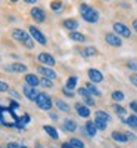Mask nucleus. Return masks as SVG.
Returning <instances> with one entry per match:
<instances>
[{
	"label": "nucleus",
	"instance_id": "1",
	"mask_svg": "<svg viewBox=\"0 0 137 148\" xmlns=\"http://www.w3.org/2000/svg\"><path fill=\"white\" fill-rule=\"evenodd\" d=\"M80 12H81V16L87 21V22H97L99 21V12L97 10H94L92 6H89V5H85V3H83L81 6H80Z\"/></svg>",
	"mask_w": 137,
	"mask_h": 148
},
{
	"label": "nucleus",
	"instance_id": "2",
	"mask_svg": "<svg viewBox=\"0 0 137 148\" xmlns=\"http://www.w3.org/2000/svg\"><path fill=\"white\" fill-rule=\"evenodd\" d=\"M12 37H14L15 40H18V42L24 43L27 47H33V46H34V42H33L31 37H30L25 31H22V30H19V28L12 30Z\"/></svg>",
	"mask_w": 137,
	"mask_h": 148
},
{
	"label": "nucleus",
	"instance_id": "3",
	"mask_svg": "<svg viewBox=\"0 0 137 148\" xmlns=\"http://www.w3.org/2000/svg\"><path fill=\"white\" fill-rule=\"evenodd\" d=\"M37 105H39L41 110L44 111H49L52 108V99H50V96H47L46 93H39L37 95V99H35Z\"/></svg>",
	"mask_w": 137,
	"mask_h": 148
},
{
	"label": "nucleus",
	"instance_id": "4",
	"mask_svg": "<svg viewBox=\"0 0 137 148\" xmlns=\"http://www.w3.org/2000/svg\"><path fill=\"white\" fill-rule=\"evenodd\" d=\"M114 30H115V33H117L118 36H121V37H130V36H131L130 28H128L127 25H124V24H121V22H115V24H114Z\"/></svg>",
	"mask_w": 137,
	"mask_h": 148
},
{
	"label": "nucleus",
	"instance_id": "5",
	"mask_svg": "<svg viewBox=\"0 0 137 148\" xmlns=\"http://www.w3.org/2000/svg\"><path fill=\"white\" fill-rule=\"evenodd\" d=\"M30 34L33 36V39L35 40V42H39L40 45H46V37L40 33V30L39 28H35V27H30Z\"/></svg>",
	"mask_w": 137,
	"mask_h": 148
},
{
	"label": "nucleus",
	"instance_id": "6",
	"mask_svg": "<svg viewBox=\"0 0 137 148\" xmlns=\"http://www.w3.org/2000/svg\"><path fill=\"white\" fill-rule=\"evenodd\" d=\"M24 95H25L30 101H35L39 93H37V90H35V86L27 84V86H24Z\"/></svg>",
	"mask_w": 137,
	"mask_h": 148
},
{
	"label": "nucleus",
	"instance_id": "7",
	"mask_svg": "<svg viewBox=\"0 0 137 148\" xmlns=\"http://www.w3.org/2000/svg\"><path fill=\"white\" fill-rule=\"evenodd\" d=\"M31 16H33V19H34L35 22H43V21L46 19L44 12H43V9H40V8H33V9H31Z\"/></svg>",
	"mask_w": 137,
	"mask_h": 148
},
{
	"label": "nucleus",
	"instance_id": "8",
	"mask_svg": "<svg viewBox=\"0 0 137 148\" xmlns=\"http://www.w3.org/2000/svg\"><path fill=\"white\" fill-rule=\"evenodd\" d=\"M105 39H106V42H108L111 46H115V47H118V46H121V45H122V42H121V39H119V36H118V34L108 33V34L105 36Z\"/></svg>",
	"mask_w": 137,
	"mask_h": 148
},
{
	"label": "nucleus",
	"instance_id": "9",
	"mask_svg": "<svg viewBox=\"0 0 137 148\" xmlns=\"http://www.w3.org/2000/svg\"><path fill=\"white\" fill-rule=\"evenodd\" d=\"M39 61H40V62H43V64H46V65H49V67H52V65H55V64H56L55 58H53L52 55L46 53V52H43V53H40V55H39Z\"/></svg>",
	"mask_w": 137,
	"mask_h": 148
},
{
	"label": "nucleus",
	"instance_id": "10",
	"mask_svg": "<svg viewBox=\"0 0 137 148\" xmlns=\"http://www.w3.org/2000/svg\"><path fill=\"white\" fill-rule=\"evenodd\" d=\"M89 79H90L93 83H100V82L103 80V76H102V73L99 71V70L90 68V70H89Z\"/></svg>",
	"mask_w": 137,
	"mask_h": 148
},
{
	"label": "nucleus",
	"instance_id": "11",
	"mask_svg": "<svg viewBox=\"0 0 137 148\" xmlns=\"http://www.w3.org/2000/svg\"><path fill=\"white\" fill-rule=\"evenodd\" d=\"M37 71H39L40 74H43V76L44 77H47V79H56V73L53 71V70H50V68H46V67H39V70H37Z\"/></svg>",
	"mask_w": 137,
	"mask_h": 148
},
{
	"label": "nucleus",
	"instance_id": "12",
	"mask_svg": "<svg viewBox=\"0 0 137 148\" xmlns=\"http://www.w3.org/2000/svg\"><path fill=\"white\" fill-rule=\"evenodd\" d=\"M75 108H77V113H78V116H80V117L87 119V117L90 116V110L87 108L85 105H83V104H75Z\"/></svg>",
	"mask_w": 137,
	"mask_h": 148
},
{
	"label": "nucleus",
	"instance_id": "13",
	"mask_svg": "<svg viewBox=\"0 0 137 148\" xmlns=\"http://www.w3.org/2000/svg\"><path fill=\"white\" fill-rule=\"evenodd\" d=\"M6 70H7V71H14V73H24V71H27V67L24 65V64H18V62H15V64L7 65Z\"/></svg>",
	"mask_w": 137,
	"mask_h": 148
},
{
	"label": "nucleus",
	"instance_id": "14",
	"mask_svg": "<svg viewBox=\"0 0 137 148\" xmlns=\"http://www.w3.org/2000/svg\"><path fill=\"white\" fill-rule=\"evenodd\" d=\"M84 130L87 132V135H89V136H94L96 132H97V127H96V125H94V121H87Z\"/></svg>",
	"mask_w": 137,
	"mask_h": 148
},
{
	"label": "nucleus",
	"instance_id": "15",
	"mask_svg": "<svg viewBox=\"0 0 137 148\" xmlns=\"http://www.w3.org/2000/svg\"><path fill=\"white\" fill-rule=\"evenodd\" d=\"M62 25H64L66 30H71V31H74V30H77V28H78V22H77L75 19H65Z\"/></svg>",
	"mask_w": 137,
	"mask_h": 148
},
{
	"label": "nucleus",
	"instance_id": "16",
	"mask_svg": "<svg viewBox=\"0 0 137 148\" xmlns=\"http://www.w3.org/2000/svg\"><path fill=\"white\" fill-rule=\"evenodd\" d=\"M112 138H114L117 142H127L128 136L125 133H121V132H112Z\"/></svg>",
	"mask_w": 137,
	"mask_h": 148
},
{
	"label": "nucleus",
	"instance_id": "17",
	"mask_svg": "<svg viewBox=\"0 0 137 148\" xmlns=\"http://www.w3.org/2000/svg\"><path fill=\"white\" fill-rule=\"evenodd\" d=\"M64 127H65V130H68V132H74L77 129V125H75V121H74L72 119H66L65 121H64Z\"/></svg>",
	"mask_w": 137,
	"mask_h": 148
},
{
	"label": "nucleus",
	"instance_id": "18",
	"mask_svg": "<svg viewBox=\"0 0 137 148\" xmlns=\"http://www.w3.org/2000/svg\"><path fill=\"white\" fill-rule=\"evenodd\" d=\"M25 82L30 86H37L40 83V80L37 79V76H34V74H27V76H25Z\"/></svg>",
	"mask_w": 137,
	"mask_h": 148
},
{
	"label": "nucleus",
	"instance_id": "19",
	"mask_svg": "<svg viewBox=\"0 0 137 148\" xmlns=\"http://www.w3.org/2000/svg\"><path fill=\"white\" fill-rule=\"evenodd\" d=\"M44 130L47 132V135H49V136H50V138H53V139H58L59 138V135H58V132H56V129L55 127H52V126H44Z\"/></svg>",
	"mask_w": 137,
	"mask_h": 148
},
{
	"label": "nucleus",
	"instance_id": "20",
	"mask_svg": "<svg viewBox=\"0 0 137 148\" xmlns=\"http://www.w3.org/2000/svg\"><path fill=\"white\" fill-rule=\"evenodd\" d=\"M69 39L75 40V42H84V40H85V36L81 34V33H77V31H72V33L69 34Z\"/></svg>",
	"mask_w": 137,
	"mask_h": 148
},
{
	"label": "nucleus",
	"instance_id": "21",
	"mask_svg": "<svg viewBox=\"0 0 137 148\" xmlns=\"http://www.w3.org/2000/svg\"><path fill=\"white\" fill-rule=\"evenodd\" d=\"M85 88L89 89V92H90L92 95H94V96H99V95H100V92H99V89L96 88V86H94L93 83H87V84H85Z\"/></svg>",
	"mask_w": 137,
	"mask_h": 148
},
{
	"label": "nucleus",
	"instance_id": "22",
	"mask_svg": "<svg viewBox=\"0 0 137 148\" xmlns=\"http://www.w3.org/2000/svg\"><path fill=\"white\" fill-rule=\"evenodd\" d=\"M75 84H77V77H75V76H72V77H69V79H68L65 88H66V89H69V90H72L74 88H75Z\"/></svg>",
	"mask_w": 137,
	"mask_h": 148
},
{
	"label": "nucleus",
	"instance_id": "23",
	"mask_svg": "<svg viewBox=\"0 0 137 148\" xmlns=\"http://www.w3.org/2000/svg\"><path fill=\"white\" fill-rule=\"evenodd\" d=\"M96 119H100V120H105V121H109L111 120V116L105 111H96Z\"/></svg>",
	"mask_w": 137,
	"mask_h": 148
},
{
	"label": "nucleus",
	"instance_id": "24",
	"mask_svg": "<svg viewBox=\"0 0 137 148\" xmlns=\"http://www.w3.org/2000/svg\"><path fill=\"white\" fill-rule=\"evenodd\" d=\"M96 53H97V51H96L94 47H92V46L85 47L84 51H83V55H84V56H94Z\"/></svg>",
	"mask_w": 137,
	"mask_h": 148
},
{
	"label": "nucleus",
	"instance_id": "25",
	"mask_svg": "<svg viewBox=\"0 0 137 148\" xmlns=\"http://www.w3.org/2000/svg\"><path fill=\"white\" fill-rule=\"evenodd\" d=\"M124 123H127L131 127H137V116H130L127 120H124Z\"/></svg>",
	"mask_w": 137,
	"mask_h": 148
},
{
	"label": "nucleus",
	"instance_id": "26",
	"mask_svg": "<svg viewBox=\"0 0 137 148\" xmlns=\"http://www.w3.org/2000/svg\"><path fill=\"white\" fill-rule=\"evenodd\" d=\"M106 123H108V121L100 120V119H96V120H94V125H96V127H97L99 130H105V129H106Z\"/></svg>",
	"mask_w": 137,
	"mask_h": 148
},
{
	"label": "nucleus",
	"instance_id": "27",
	"mask_svg": "<svg viewBox=\"0 0 137 148\" xmlns=\"http://www.w3.org/2000/svg\"><path fill=\"white\" fill-rule=\"evenodd\" d=\"M56 107L60 110V111H65V113H66V111H69V105L66 104V102H64V101H56Z\"/></svg>",
	"mask_w": 137,
	"mask_h": 148
},
{
	"label": "nucleus",
	"instance_id": "28",
	"mask_svg": "<svg viewBox=\"0 0 137 148\" xmlns=\"http://www.w3.org/2000/svg\"><path fill=\"white\" fill-rule=\"evenodd\" d=\"M50 8L53 12H60L62 9H64V5H62L60 2H52L50 3Z\"/></svg>",
	"mask_w": 137,
	"mask_h": 148
},
{
	"label": "nucleus",
	"instance_id": "29",
	"mask_svg": "<svg viewBox=\"0 0 137 148\" xmlns=\"http://www.w3.org/2000/svg\"><path fill=\"white\" fill-rule=\"evenodd\" d=\"M112 99H114V101H122L124 99V93L119 92V90L112 92Z\"/></svg>",
	"mask_w": 137,
	"mask_h": 148
},
{
	"label": "nucleus",
	"instance_id": "30",
	"mask_svg": "<svg viewBox=\"0 0 137 148\" xmlns=\"http://www.w3.org/2000/svg\"><path fill=\"white\" fill-rule=\"evenodd\" d=\"M69 144H71V145H74L75 148H83V147H84V144H83L80 139H77V138H72Z\"/></svg>",
	"mask_w": 137,
	"mask_h": 148
},
{
	"label": "nucleus",
	"instance_id": "31",
	"mask_svg": "<svg viewBox=\"0 0 137 148\" xmlns=\"http://www.w3.org/2000/svg\"><path fill=\"white\" fill-rule=\"evenodd\" d=\"M40 83L44 86V88H52V86H53V84H52V82H50V79H47V77L41 79V80H40Z\"/></svg>",
	"mask_w": 137,
	"mask_h": 148
},
{
	"label": "nucleus",
	"instance_id": "32",
	"mask_svg": "<svg viewBox=\"0 0 137 148\" xmlns=\"http://www.w3.org/2000/svg\"><path fill=\"white\" fill-rule=\"evenodd\" d=\"M112 108H114V110H115V113L119 114V116H124V114H125V110H124L121 105H114Z\"/></svg>",
	"mask_w": 137,
	"mask_h": 148
},
{
	"label": "nucleus",
	"instance_id": "33",
	"mask_svg": "<svg viewBox=\"0 0 137 148\" xmlns=\"http://www.w3.org/2000/svg\"><path fill=\"white\" fill-rule=\"evenodd\" d=\"M78 93H80L81 96H84V98H87V96H92V93L89 92V89H87V88H81V89H78Z\"/></svg>",
	"mask_w": 137,
	"mask_h": 148
},
{
	"label": "nucleus",
	"instance_id": "34",
	"mask_svg": "<svg viewBox=\"0 0 137 148\" xmlns=\"http://www.w3.org/2000/svg\"><path fill=\"white\" fill-rule=\"evenodd\" d=\"M6 90H9V86H7V83H5V82H0V92H6Z\"/></svg>",
	"mask_w": 137,
	"mask_h": 148
},
{
	"label": "nucleus",
	"instance_id": "35",
	"mask_svg": "<svg viewBox=\"0 0 137 148\" xmlns=\"http://www.w3.org/2000/svg\"><path fill=\"white\" fill-rule=\"evenodd\" d=\"M84 101H85V104L87 105H94V99L92 96H87V98H84Z\"/></svg>",
	"mask_w": 137,
	"mask_h": 148
},
{
	"label": "nucleus",
	"instance_id": "36",
	"mask_svg": "<svg viewBox=\"0 0 137 148\" xmlns=\"http://www.w3.org/2000/svg\"><path fill=\"white\" fill-rule=\"evenodd\" d=\"M128 68L137 70V62H136V61H130V62H128Z\"/></svg>",
	"mask_w": 137,
	"mask_h": 148
},
{
	"label": "nucleus",
	"instance_id": "37",
	"mask_svg": "<svg viewBox=\"0 0 137 148\" xmlns=\"http://www.w3.org/2000/svg\"><path fill=\"white\" fill-rule=\"evenodd\" d=\"M130 80H131V83H133L134 86H137V74H131Z\"/></svg>",
	"mask_w": 137,
	"mask_h": 148
},
{
	"label": "nucleus",
	"instance_id": "38",
	"mask_svg": "<svg viewBox=\"0 0 137 148\" xmlns=\"http://www.w3.org/2000/svg\"><path fill=\"white\" fill-rule=\"evenodd\" d=\"M7 148H21V145L16 144V142H10V144L7 145Z\"/></svg>",
	"mask_w": 137,
	"mask_h": 148
},
{
	"label": "nucleus",
	"instance_id": "39",
	"mask_svg": "<svg viewBox=\"0 0 137 148\" xmlns=\"http://www.w3.org/2000/svg\"><path fill=\"white\" fill-rule=\"evenodd\" d=\"M64 93H65L66 96H71V98H72V95H74L72 90H69V89H66V88H64Z\"/></svg>",
	"mask_w": 137,
	"mask_h": 148
},
{
	"label": "nucleus",
	"instance_id": "40",
	"mask_svg": "<svg viewBox=\"0 0 137 148\" xmlns=\"http://www.w3.org/2000/svg\"><path fill=\"white\" fill-rule=\"evenodd\" d=\"M62 148H75V147L71 145V144H68V142H65V144H62Z\"/></svg>",
	"mask_w": 137,
	"mask_h": 148
},
{
	"label": "nucleus",
	"instance_id": "41",
	"mask_svg": "<svg viewBox=\"0 0 137 148\" xmlns=\"http://www.w3.org/2000/svg\"><path fill=\"white\" fill-rule=\"evenodd\" d=\"M130 107L133 108V111H136V113H137V102H131Z\"/></svg>",
	"mask_w": 137,
	"mask_h": 148
},
{
	"label": "nucleus",
	"instance_id": "42",
	"mask_svg": "<svg viewBox=\"0 0 137 148\" xmlns=\"http://www.w3.org/2000/svg\"><path fill=\"white\" fill-rule=\"evenodd\" d=\"M133 28H134V31L137 33V19H134V21H133Z\"/></svg>",
	"mask_w": 137,
	"mask_h": 148
},
{
	"label": "nucleus",
	"instance_id": "43",
	"mask_svg": "<svg viewBox=\"0 0 137 148\" xmlns=\"http://www.w3.org/2000/svg\"><path fill=\"white\" fill-rule=\"evenodd\" d=\"M127 136H128V139H131V141H134V139H136V135H133V133H128Z\"/></svg>",
	"mask_w": 137,
	"mask_h": 148
},
{
	"label": "nucleus",
	"instance_id": "44",
	"mask_svg": "<svg viewBox=\"0 0 137 148\" xmlns=\"http://www.w3.org/2000/svg\"><path fill=\"white\" fill-rule=\"evenodd\" d=\"M25 2H27V3H35L37 0H25Z\"/></svg>",
	"mask_w": 137,
	"mask_h": 148
},
{
	"label": "nucleus",
	"instance_id": "45",
	"mask_svg": "<svg viewBox=\"0 0 137 148\" xmlns=\"http://www.w3.org/2000/svg\"><path fill=\"white\" fill-rule=\"evenodd\" d=\"M10 2H14V3H15V2H18V0H10Z\"/></svg>",
	"mask_w": 137,
	"mask_h": 148
},
{
	"label": "nucleus",
	"instance_id": "46",
	"mask_svg": "<svg viewBox=\"0 0 137 148\" xmlns=\"http://www.w3.org/2000/svg\"><path fill=\"white\" fill-rule=\"evenodd\" d=\"M21 148H27V147H21Z\"/></svg>",
	"mask_w": 137,
	"mask_h": 148
}]
</instances>
